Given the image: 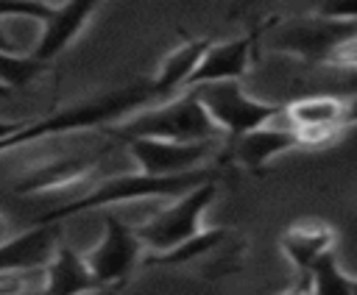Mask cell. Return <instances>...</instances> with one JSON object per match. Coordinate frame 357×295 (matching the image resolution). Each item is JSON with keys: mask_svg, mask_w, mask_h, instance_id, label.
I'll use <instances>...</instances> for the list:
<instances>
[{"mask_svg": "<svg viewBox=\"0 0 357 295\" xmlns=\"http://www.w3.org/2000/svg\"><path fill=\"white\" fill-rule=\"evenodd\" d=\"M310 295H351V278L337 264V256L324 253L310 270Z\"/></svg>", "mask_w": 357, "mask_h": 295, "instance_id": "19", "label": "cell"}, {"mask_svg": "<svg viewBox=\"0 0 357 295\" xmlns=\"http://www.w3.org/2000/svg\"><path fill=\"white\" fill-rule=\"evenodd\" d=\"M53 6L33 0H0V19H47Z\"/></svg>", "mask_w": 357, "mask_h": 295, "instance_id": "21", "label": "cell"}, {"mask_svg": "<svg viewBox=\"0 0 357 295\" xmlns=\"http://www.w3.org/2000/svg\"><path fill=\"white\" fill-rule=\"evenodd\" d=\"M95 164L98 156H61V159H47L42 164H31L25 175L17 181V192L33 195V192L81 189Z\"/></svg>", "mask_w": 357, "mask_h": 295, "instance_id": "13", "label": "cell"}, {"mask_svg": "<svg viewBox=\"0 0 357 295\" xmlns=\"http://www.w3.org/2000/svg\"><path fill=\"white\" fill-rule=\"evenodd\" d=\"M254 3H259V0H234V8H248V6H254Z\"/></svg>", "mask_w": 357, "mask_h": 295, "instance_id": "29", "label": "cell"}, {"mask_svg": "<svg viewBox=\"0 0 357 295\" xmlns=\"http://www.w3.org/2000/svg\"><path fill=\"white\" fill-rule=\"evenodd\" d=\"M20 125H22V120H0V142L8 139Z\"/></svg>", "mask_w": 357, "mask_h": 295, "instance_id": "26", "label": "cell"}, {"mask_svg": "<svg viewBox=\"0 0 357 295\" xmlns=\"http://www.w3.org/2000/svg\"><path fill=\"white\" fill-rule=\"evenodd\" d=\"M282 295H310V276H296V284Z\"/></svg>", "mask_w": 357, "mask_h": 295, "instance_id": "25", "label": "cell"}, {"mask_svg": "<svg viewBox=\"0 0 357 295\" xmlns=\"http://www.w3.org/2000/svg\"><path fill=\"white\" fill-rule=\"evenodd\" d=\"M198 103L206 109L212 122L220 128V134H229L231 139L268 125L273 117L282 114L279 103H265L243 92L240 81H212L192 86Z\"/></svg>", "mask_w": 357, "mask_h": 295, "instance_id": "4", "label": "cell"}, {"mask_svg": "<svg viewBox=\"0 0 357 295\" xmlns=\"http://www.w3.org/2000/svg\"><path fill=\"white\" fill-rule=\"evenodd\" d=\"M223 237H226V231H220V228H201L198 234H192L190 239L178 242L176 248L162 250V253H148L139 262L145 267H176V264H187V262L201 259L204 253H209L218 242H223Z\"/></svg>", "mask_w": 357, "mask_h": 295, "instance_id": "18", "label": "cell"}, {"mask_svg": "<svg viewBox=\"0 0 357 295\" xmlns=\"http://www.w3.org/2000/svg\"><path fill=\"white\" fill-rule=\"evenodd\" d=\"M25 289V276L14 273V270H3L0 273V295H22Z\"/></svg>", "mask_w": 357, "mask_h": 295, "instance_id": "24", "label": "cell"}, {"mask_svg": "<svg viewBox=\"0 0 357 295\" xmlns=\"http://www.w3.org/2000/svg\"><path fill=\"white\" fill-rule=\"evenodd\" d=\"M215 178L212 170H187V173H176V175H148V173H126V175H114L109 181H100L98 186L84 189L81 195H75L73 200L45 212L36 223H61L73 214L81 212H92V209H103V206H117V203H131V200H148V198H178L184 192H190L192 186L204 184Z\"/></svg>", "mask_w": 357, "mask_h": 295, "instance_id": "2", "label": "cell"}, {"mask_svg": "<svg viewBox=\"0 0 357 295\" xmlns=\"http://www.w3.org/2000/svg\"><path fill=\"white\" fill-rule=\"evenodd\" d=\"M357 33V19H329V17H310L279 22L268 31V47L276 53L298 56L307 64H324L329 53L349 36Z\"/></svg>", "mask_w": 357, "mask_h": 295, "instance_id": "6", "label": "cell"}, {"mask_svg": "<svg viewBox=\"0 0 357 295\" xmlns=\"http://www.w3.org/2000/svg\"><path fill=\"white\" fill-rule=\"evenodd\" d=\"M282 114L301 148H321L346 128V97L335 92L304 95L282 106Z\"/></svg>", "mask_w": 357, "mask_h": 295, "instance_id": "8", "label": "cell"}, {"mask_svg": "<svg viewBox=\"0 0 357 295\" xmlns=\"http://www.w3.org/2000/svg\"><path fill=\"white\" fill-rule=\"evenodd\" d=\"M128 153L139 173L148 175H176L195 170L212 153V142H167V139H126Z\"/></svg>", "mask_w": 357, "mask_h": 295, "instance_id": "9", "label": "cell"}, {"mask_svg": "<svg viewBox=\"0 0 357 295\" xmlns=\"http://www.w3.org/2000/svg\"><path fill=\"white\" fill-rule=\"evenodd\" d=\"M6 95H8V89H6V86H0V97H6Z\"/></svg>", "mask_w": 357, "mask_h": 295, "instance_id": "31", "label": "cell"}, {"mask_svg": "<svg viewBox=\"0 0 357 295\" xmlns=\"http://www.w3.org/2000/svg\"><path fill=\"white\" fill-rule=\"evenodd\" d=\"M6 237H8V223H6V217L0 214V242H3Z\"/></svg>", "mask_w": 357, "mask_h": 295, "instance_id": "28", "label": "cell"}, {"mask_svg": "<svg viewBox=\"0 0 357 295\" xmlns=\"http://www.w3.org/2000/svg\"><path fill=\"white\" fill-rule=\"evenodd\" d=\"M324 67H335V70H357V33L343 39L332 53L329 58L324 61Z\"/></svg>", "mask_w": 357, "mask_h": 295, "instance_id": "22", "label": "cell"}, {"mask_svg": "<svg viewBox=\"0 0 357 295\" xmlns=\"http://www.w3.org/2000/svg\"><path fill=\"white\" fill-rule=\"evenodd\" d=\"M0 50H11V53H20V47L14 45V39L3 31V25H0Z\"/></svg>", "mask_w": 357, "mask_h": 295, "instance_id": "27", "label": "cell"}, {"mask_svg": "<svg viewBox=\"0 0 357 295\" xmlns=\"http://www.w3.org/2000/svg\"><path fill=\"white\" fill-rule=\"evenodd\" d=\"M315 17L357 19V0H315Z\"/></svg>", "mask_w": 357, "mask_h": 295, "instance_id": "23", "label": "cell"}, {"mask_svg": "<svg viewBox=\"0 0 357 295\" xmlns=\"http://www.w3.org/2000/svg\"><path fill=\"white\" fill-rule=\"evenodd\" d=\"M98 6H100V0H64L61 6H53L47 19H42V31H39V39H36L31 56L42 64L56 58L86 28V22Z\"/></svg>", "mask_w": 357, "mask_h": 295, "instance_id": "10", "label": "cell"}, {"mask_svg": "<svg viewBox=\"0 0 357 295\" xmlns=\"http://www.w3.org/2000/svg\"><path fill=\"white\" fill-rule=\"evenodd\" d=\"M120 139H167V142H212L220 136V128L212 122L206 109L198 103L192 89H184L173 97L159 100L156 106H145L120 125H114Z\"/></svg>", "mask_w": 357, "mask_h": 295, "instance_id": "3", "label": "cell"}, {"mask_svg": "<svg viewBox=\"0 0 357 295\" xmlns=\"http://www.w3.org/2000/svg\"><path fill=\"white\" fill-rule=\"evenodd\" d=\"M279 245H282V253L287 256V262L293 264L296 276H310L312 264L324 253L332 250L335 228L326 220L307 217V220H298L290 228H284L279 237Z\"/></svg>", "mask_w": 357, "mask_h": 295, "instance_id": "14", "label": "cell"}, {"mask_svg": "<svg viewBox=\"0 0 357 295\" xmlns=\"http://www.w3.org/2000/svg\"><path fill=\"white\" fill-rule=\"evenodd\" d=\"M301 148L298 136L287 125H259L237 139H231V156L240 167L259 173L265 164H271L276 156Z\"/></svg>", "mask_w": 357, "mask_h": 295, "instance_id": "15", "label": "cell"}, {"mask_svg": "<svg viewBox=\"0 0 357 295\" xmlns=\"http://www.w3.org/2000/svg\"><path fill=\"white\" fill-rule=\"evenodd\" d=\"M42 273H45V281H42L39 295H89L100 289V284L86 270L84 256H78L67 245L56 248V253L50 256Z\"/></svg>", "mask_w": 357, "mask_h": 295, "instance_id": "16", "label": "cell"}, {"mask_svg": "<svg viewBox=\"0 0 357 295\" xmlns=\"http://www.w3.org/2000/svg\"><path fill=\"white\" fill-rule=\"evenodd\" d=\"M56 248H59V223H36L33 228L17 237H6L0 242V273L45 270Z\"/></svg>", "mask_w": 357, "mask_h": 295, "instance_id": "12", "label": "cell"}, {"mask_svg": "<svg viewBox=\"0 0 357 295\" xmlns=\"http://www.w3.org/2000/svg\"><path fill=\"white\" fill-rule=\"evenodd\" d=\"M47 64L36 61L31 53H11V50H0V86H6L8 92L17 86H28L31 81H36L42 75Z\"/></svg>", "mask_w": 357, "mask_h": 295, "instance_id": "20", "label": "cell"}, {"mask_svg": "<svg viewBox=\"0 0 357 295\" xmlns=\"http://www.w3.org/2000/svg\"><path fill=\"white\" fill-rule=\"evenodd\" d=\"M215 192H218L215 178H209V181L192 186L190 192L178 195L167 209H162L156 217H151L148 223L134 228L139 242L148 245L151 253H162V250L176 248L178 242L190 239L192 234H198L204 228L201 220H204L209 203L215 200Z\"/></svg>", "mask_w": 357, "mask_h": 295, "instance_id": "5", "label": "cell"}, {"mask_svg": "<svg viewBox=\"0 0 357 295\" xmlns=\"http://www.w3.org/2000/svg\"><path fill=\"white\" fill-rule=\"evenodd\" d=\"M351 295H357V278H351Z\"/></svg>", "mask_w": 357, "mask_h": 295, "instance_id": "30", "label": "cell"}, {"mask_svg": "<svg viewBox=\"0 0 357 295\" xmlns=\"http://www.w3.org/2000/svg\"><path fill=\"white\" fill-rule=\"evenodd\" d=\"M142 259V242L131 225H126L120 217L106 214L103 217V237L98 245L84 256L86 270L100 287L123 284L131 270Z\"/></svg>", "mask_w": 357, "mask_h": 295, "instance_id": "7", "label": "cell"}, {"mask_svg": "<svg viewBox=\"0 0 357 295\" xmlns=\"http://www.w3.org/2000/svg\"><path fill=\"white\" fill-rule=\"evenodd\" d=\"M206 47H209V39H192V42H184V45H178L176 50L167 53L159 72L151 78V89H153L156 103L165 100V97L178 95V89L187 86V81H190L192 70L198 67Z\"/></svg>", "mask_w": 357, "mask_h": 295, "instance_id": "17", "label": "cell"}, {"mask_svg": "<svg viewBox=\"0 0 357 295\" xmlns=\"http://www.w3.org/2000/svg\"><path fill=\"white\" fill-rule=\"evenodd\" d=\"M33 3H45V0H33Z\"/></svg>", "mask_w": 357, "mask_h": 295, "instance_id": "32", "label": "cell"}, {"mask_svg": "<svg viewBox=\"0 0 357 295\" xmlns=\"http://www.w3.org/2000/svg\"><path fill=\"white\" fill-rule=\"evenodd\" d=\"M254 42H257L254 33L237 36L229 42H209V47L204 50V56H201L198 67L192 70L184 89L212 83V81H240L248 72V64L254 56Z\"/></svg>", "mask_w": 357, "mask_h": 295, "instance_id": "11", "label": "cell"}, {"mask_svg": "<svg viewBox=\"0 0 357 295\" xmlns=\"http://www.w3.org/2000/svg\"><path fill=\"white\" fill-rule=\"evenodd\" d=\"M153 89H151V78H137L120 89H112L106 95L73 103L67 109H59L47 117L39 120H22V125L0 142V153L11 150V148H22L28 142L45 139V136H61V134H73V131H86V128H100V125H112L126 120L128 114L145 109L148 103H153Z\"/></svg>", "mask_w": 357, "mask_h": 295, "instance_id": "1", "label": "cell"}]
</instances>
